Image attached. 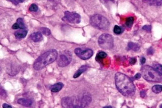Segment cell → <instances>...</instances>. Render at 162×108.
I'll return each instance as SVG.
<instances>
[{
	"mask_svg": "<svg viewBox=\"0 0 162 108\" xmlns=\"http://www.w3.org/2000/svg\"><path fill=\"white\" fill-rule=\"evenodd\" d=\"M116 85L120 92L125 96L133 95L135 87L131 80L123 73H117L115 77Z\"/></svg>",
	"mask_w": 162,
	"mask_h": 108,
	"instance_id": "cell-1",
	"label": "cell"
},
{
	"mask_svg": "<svg viewBox=\"0 0 162 108\" xmlns=\"http://www.w3.org/2000/svg\"><path fill=\"white\" fill-rule=\"evenodd\" d=\"M58 56L57 51L51 49L39 57L35 62L33 68L36 70L43 69L46 66L53 63L57 59Z\"/></svg>",
	"mask_w": 162,
	"mask_h": 108,
	"instance_id": "cell-2",
	"label": "cell"
},
{
	"mask_svg": "<svg viewBox=\"0 0 162 108\" xmlns=\"http://www.w3.org/2000/svg\"><path fill=\"white\" fill-rule=\"evenodd\" d=\"M141 71L143 77L146 81L154 82L162 81V78L161 75L151 66H144L142 67Z\"/></svg>",
	"mask_w": 162,
	"mask_h": 108,
	"instance_id": "cell-3",
	"label": "cell"
},
{
	"mask_svg": "<svg viewBox=\"0 0 162 108\" xmlns=\"http://www.w3.org/2000/svg\"><path fill=\"white\" fill-rule=\"evenodd\" d=\"M90 22L92 27L100 30H107L110 27L108 20L103 15L99 14L92 16Z\"/></svg>",
	"mask_w": 162,
	"mask_h": 108,
	"instance_id": "cell-4",
	"label": "cell"
},
{
	"mask_svg": "<svg viewBox=\"0 0 162 108\" xmlns=\"http://www.w3.org/2000/svg\"><path fill=\"white\" fill-rule=\"evenodd\" d=\"M91 101V96L88 93H85L77 97H71V108L86 107L89 105Z\"/></svg>",
	"mask_w": 162,
	"mask_h": 108,
	"instance_id": "cell-5",
	"label": "cell"
},
{
	"mask_svg": "<svg viewBox=\"0 0 162 108\" xmlns=\"http://www.w3.org/2000/svg\"><path fill=\"white\" fill-rule=\"evenodd\" d=\"M99 46L105 50H109L113 47L114 40L112 35L104 34L99 36L98 40Z\"/></svg>",
	"mask_w": 162,
	"mask_h": 108,
	"instance_id": "cell-6",
	"label": "cell"
},
{
	"mask_svg": "<svg viewBox=\"0 0 162 108\" xmlns=\"http://www.w3.org/2000/svg\"><path fill=\"white\" fill-rule=\"evenodd\" d=\"M72 59V54L69 51L60 52L57 58L58 65L60 67H66L71 63Z\"/></svg>",
	"mask_w": 162,
	"mask_h": 108,
	"instance_id": "cell-7",
	"label": "cell"
},
{
	"mask_svg": "<svg viewBox=\"0 0 162 108\" xmlns=\"http://www.w3.org/2000/svg\"><path fill=\"white\" fill-rule=\"evenodd\" d=\"M62 20L71 24H79L81 22V16L78 13L74 12L66 11L64 13Z\"/></svg>",
	"mask_w": 162,
	"mask_h": 108,
	"instance_id": "cell-8",
	"label": "cell"
},
{
	"mask_svg": "<svg viewBox=\"0 0 162 108\" xmlns=\"http://www.w3.org/2000/svg\"><path fill=\"white\" fill-rule=\"evenodd\" d=\"M74 53L77 56L83 60L89 59L93 55V51L90 49L83 50L81 48H77L74 50Z\"/></svg>",
	"mask_w": 162,
	"mask_h": 108,
	"instance_id": "cell-9",
	"label": "cell"
},
{
	"mask_svg": "<svg viewBox=\"0 0 162 108\" xmlns=\"http://www.w3.org/2000/svg\"><path fill=\"white\" fill-rule=\"evenodd\" d=\"M13 29L16 30L20 28V29H25V23L22 18H19L17 19V23H15L12 26Z\"/></svg>",
	"mask_w": 162,
	"mask_h": 108,
	"instance_id": "cell-10",
	"label": "cell"
},
{
	"mask_svg": "<svg viewBox=\"0 0 162 108\" xmlns=\"http://www.w3.org/2000/svg\"><path fill=\"white\" fill-rule=\"evenodd\" d=\"M30 38L34 42H40L43 40V36L40 32H34L31 34Z\"/></svg>",
	"mask_w": 162,
	"mask_h": 108,
	"instance_id": "cell-11",
	"label": "cell"
},
{
	"mask_svg": "<svg viewBox=\"0 0 162 108\" xmlns=\"http://www.w3.org/2000/svg\"><path fill=\"white\" fill-rule=\"evenodd\" d=\"M32 100L30 99H26V98H22L18 99V103L21 105L25 107H29L31 106L33 104Z\"/></svg>",
	"mask_w": 162,
	"mask_h": 108,
	"instance_id": "cell-12",
	"label": "cell"
},
{
	"mask_svg": "<svg viewBox=\"0 0 162 108\" xmlns=\"http://www.w3.org/2000/svg\"><path fill=\"white\" fill-rule=\"evenodd\" d=\"M27 30L25 29H20V30L17 31L14 33L15 37L18 39H22L25 38L27 34Z\"/></svg>",
	"mask_w": 162,
	"mask_h": 108,
	"instance_id": "cell-13",
	"label": "cell"
},
{
	"mask_svg": "<svg viewBox=\"0 0 162 108\" xmlns=\"http://www.w3.org/2000/svg\"><path fill=\"white\" fill-rule=\"evenodd\" d=\"M64 87V84L62 83L59 82L51 85L50 88L52 92L56 93L61 90Z\"/></svg>",
	"mask_w": 162,
	"mask_h": 108,
	"instance_id": "cell-14",
	"label": "cell"
},
{
	"mask_svg": "<svg viewBox=\"0 0 162 108\" xmlns=\"http://www.w3.org/2000/svg\"><path fill=\"white\" fill-rule=\"evenodd\" d=\"M88 68V66L87 65L82 66L81 67H80L78 70L76 71V73L74 74L73 77L75 79L78 78L85 71H86Z\"/></svg>",
	"mask_w": 162,
	"mask_h": 108,
	"instance_id": "cell-15",
	"label": "cell"
},
{
	"mask_svg": "<svg viewBox=\"0 0 162 108\" xmlns=\"http://www.w3.org/2000/svg\"><path fill=\"white\" fill-rule=\"evenodd\" d=\"M134 18L133 17H129L126 19L125 25L129 28H131L133 24Z\"/></svg>",
	"mask_w": 162,
	"mask_h": 108,
	"instance_id": "cell-16",
	"label": "cell"
},
{
	"mask_svg": "<svg viewBox=\"0 0 162 108\" xmlns=\"http://www.w3.org/2000/svg\"><path fill=\"white\" fill-rule=\"evenodd\" d=\"M146 1L150 5L159 6L162 5V0H146Z\"/></svg>",
	"mask_w": 162,
	"mask_h": 108,
	"instance_id": "cell-17",
	"label": "cell"
},
{
	"mask_svg": "<svg viewBox=\"0 0 162 108\" xmlns=\"http://www.w3.org/2000/svg\"><path fill=\"white\" fill-rule=\"evenodd\" d=\"M128 46L129 49L134 51H138L140 49V46L138 44L133 42H129L128 43Z\"/></svg>",
	"mask_w": 162,
	"mask_h": 108,
	"instance_id": "cell-18",
	"label": "cell"
},
{
	"mask_svg": "<svg viewBox=\"0 0 162 108\" xmlns=\"http://www.w3.org/2000/svg\"><path fill=\"white\" fill-rule=\"evenodd\" d=\"M152 90L155 93H159L161 92L162 91V85H157L152 87Z\"/></svg>",
	"mask_w": 162,
	"mask_h": 108,
	"instance_id": "cell-19",
	"label": "cell"
},
{
	"mask_svg": "<svg viewBox=\"0 0 162 108\" xmlns=\"http://www.w3.org/2000/svg\"><path fill=\"white\" fill-rule=\"evenodd\" d=\"M107 56V54L106 53L104 52H99L97 56H96V60L99 61L101 60V59L104 58L106 57Z\"/></svg>",
	"mask_w": 162,
	"mask_h": 108,
	"instance_id": "cell-20",
	"label": "cell"
},
{
	"mask_svg": "<svg viewBox=\"0 0 162 108\" xmlns=\"http://www.w3.org/2000/svg\"><path fill=\"white\" fill-rule=\"evenodd\" d=\"M153 68L161 75H162V64H157L153 66Z\"/></svg>",
	"mask_w": 162,
	"mask_h": 108,
	"instance_id": "cell-21",
	"label": "cell"
},
{
	"mask_svg": "<svg viewBox=\"0 0 162 108\" xmlns=\"http://www.w3.org/2000/svg\"><path fill=\"white\" fill-rule=\"evenodd\" d=\"M40 32L46 36H49L50 35V30L49 28H47L43 27L40 28Z\"/></svg>",
	"mask_w": 162,
	"mask_h": 108,
	"instance_id": "cell-22",
	"label": "cell"
},
{
	"mask_svg": "<svg viewBox=\"0 0 162 108\" xmlns=\"http://www.w3.org/2000/svg\"><path fill=\"white\" fill-rule=\"evenodd\" d=\"M114 32L116 34H120L122 32V29L119 26L116 25L114 28Z\"/></svg>",
	"mask_w": 162,
	"mask_h": 108,
	"instance_id": "cell-23",
	"label": "cell"
},
{
	"mask_svg": "<svg viewBox=\"0 0 162 108\" xmlns=\"http://www.w3.org/2000/svg\"><path fill=\"white\" fill-rule=\"evenodd\" d=\"M38 10V6L35 4H32L31 5L29 8V10L31 11V12H36Z\"/></svg>",
	"mask_w": 162,
	"mask_h": 108,
	"instance_id": "cell-24",
	"label": "cell"
},
{
	"mask_svg": "<svg viewBox=\"0 0 162 108\" xmlns=\"http://www.w3.org/2000/svg\"><path fill=\"white\" fill-rule=\"evenodd\" d=\"M142 28L144 30L149 32L151 31L152 27H151V26L146 25L143 26V27Z\"/></svg>",
	"mask_w": 162,
	"mask_h": 108,
	"instance_id": "cell-25",
	"label": "cell"
},
{
	"mask_svg": "<svg viewBox=\"0 0 162 108\" xmlns=\"http://www.w3.org/2000/svg\"><path fill=\"white\" fill-rule=\"evenodd\" d=\"M136 61L137 60L135 58H130V60H129V62H130V64L133 65V64H135V63H136Z\"/></svg>",
	"mask_w": 162,
	"mask_h": 108,
	"instance_id": "cell-26",
	"label": "cell"
},
{
	"mask_svg": "<svg viewBox=\"0 0 162 108\" xmlns=\"http://www.w3.org/2000/svg\"><path fill=\"white\" fill-rule=\"evenodd\" d=\"M154 52H155V51H154V49L152 48H150L147 50V53L148 55H152L154 54Z\"/></svg>",
	"mask_w": 162,
	"mask_h": 108,
	"instance_id": "cell-27",
	"label": "cell"
},
{
	"mask_svg": "<svg viewBox=\"0 0 162 108\" xmlns=\"http://www.w3.org/2000/svg\"><path fill=\"white\" fill-rule=\"evenodd\" d=\"M8 1L11 2L14 5H17L18 4V2L17 0H7Z\"/></svg>",
	"mask_w": 162,
	"mask_h": 108,
	"instance_id": "cell-28",
	"label": "cell"
},
{
	"mask_svg": "<svg viewBox=\"0 0 162 108\" xmlns=\"http://www.w3.org/2000/svg\"><path fill=\"white\" fill-rule=\"evenodd\" d=\"M140 96H141V98H143L145 97L146 95V92L144 91H141L140 92Z\"/></svg>",
	"mask_w": 162,
	"mask_h": 108,
	"instance_id": "cell-29",
	"label": "cell"
},
{
	"mask_svg": "<svg viewBox=\"0 0 162 108\" xmlns=\"http://www.w3.org/2000/svg\"><path fill=\"white\" fill-rule=\"evenodd\" d=\"M6 92L3 89H1V96H3V97H5L6 95V93H5Z\"/></svg>",
	"mask_w": 162,
	"mask_h": 108,
	"instance_id": "cell-30",
	"label": "cell"
},
{
	"mask_svg": "<svg viewBox=\"0 0 162 108\" xmlns=\"http://www.w3.org/2000/svg\"><path fill=\"white\" fill-rule=\"evenodd\" d=\"M3 108H12V107L10 106V105H9L5 103V104H4L3 105Z\"/></svg>",
	"mask_w": 162,
	"mask_h": 108,
	"instance_id": "cell-31",
	"label": "cell"
},
{
	"mask_svg": "<svg viewBox=\"0 0 162 108\" xmlns=\"http://www.w3.org/2000/svg\"><path fill=\"white\" fill-rule=\"evenodd\" d=\"M145 61H146V60L144 57H142L141 59V63L142 64H144L145 63Z\"/></svg>",
	"mask_w": 162,
	"mask_h": 108,
	"instance_id": "cell-32",
	"label": "cell"
},
{
	"mask_svg": "<svg viewBox=\"0 0 162 108\" xmlns=\"http://www.w3.org/2000/svg\"><path fill=\"white\" fill-rule=\"evenodd\" d=\"M141 75L140 73H137L136 75L135 76V79H136V80H138V79H139L141 78Z\"/></svg>",
	"mask_w": 162,
	"mask_h": 108,
	"instance_id": "cell-33",
	"label": "cell"
},
{
	"mask_svg": "<svg viewBox=\"0 0 162 108\" xmlns=\"http://www.w3.org/2000/svg\"><path fill=\"white\" fill-rule=\"evenodd\" d=\"M17 1H18V2L22 3L24 2L25 1V0H17Z\"/></svg>",
	"mask_w": 162,
	"mask_h": 108,
	"instance_id": "cell-34",
	"label": "cell"
},
{
	"mask_svg": "<svg viewBox=\"0 0 162 108\" xmlns=\"http://www.w3.org/2000/svg\"><path fill=\"white\" fill-rule=\"evenodd\" d=\"M109 107L111 108V107H104V108H109Z\"/></svg>",
	"mask_w": 162,
	"mask_h": 108,
	"instance_id": "cell-35",
	"label": "cell"
},
{
	"mask_svg": "<svg viewBox=\"0 0 162 108\" xmlns=\"http://www.w3.org/2000/svg\"><path fill=\"white\" fill-rule=\"evenodd\" d=\"M160 107L162 108V104H161V105L160 106Z\"/></svg>",
	"mask_w": 162,
	"mask_h": 108,
	"instance_id": "cell-36",
	"label": "cell"
}]
</instances>
